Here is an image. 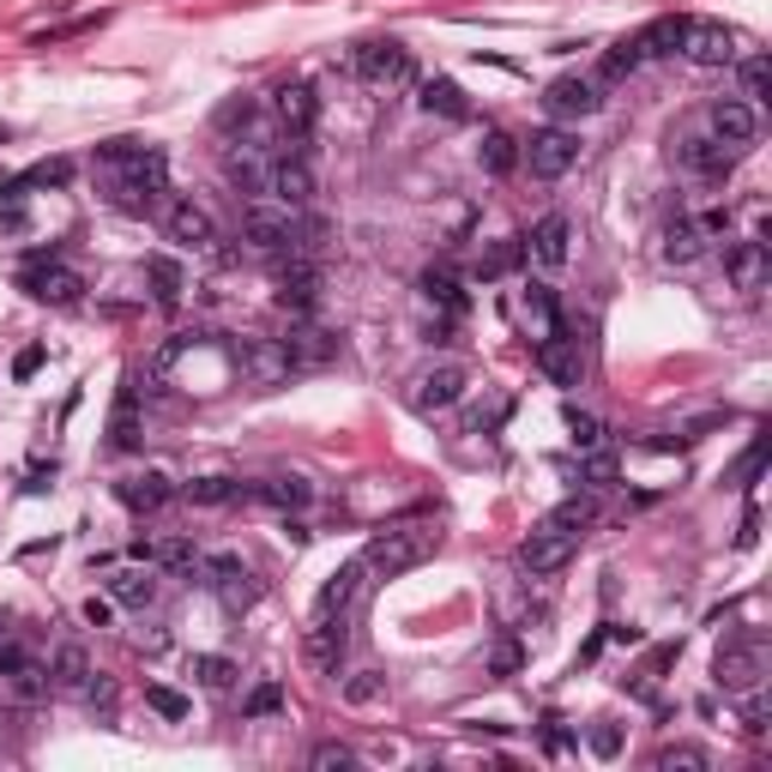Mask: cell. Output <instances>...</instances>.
I'll list each match as a JSON object with an SVG mask.
<instances>
[{"label": "cell", "instance_id": "obj_11", "mask_svg": "<svg viewBox=\"0 0 772 772\" xmlns=\"http://www.w3.org/2000/svg\"><path fill=\"white\" fill-rule=\"evenodd\" d=\"M682 55H688L694 67H730V61H742V49H737V31H730L725 19H688Z\"/></svg>", "mask_w": 772, "mask_h": 772}, {"label": "cell", "instance_id": "obj_36", "mask_svg": "<svg viewBox=\"0 0 772 772\" xmlns=\"http://www.w3.org/2000/svg\"><path fill=\"white\" fill-rule=\"evenodd\" d=\"M139 556L151 561V568H175V573H193L200 568V556H193L187 537H163V544H139Z\"/></svg>", "mask_w": 772, "mask_h": 772}, {"label": "cell", "instance_id": "obj_14", "mask_svg": "<svg viewBox=\"0 0 772 772\" xmlns=\"http://www.w3.org/2000/svg\"><path fill=\"white\" fill-rule=\"evenodd\" d=\"M272 290H278V302H285V308L308 314V308H314V290H320L314 260H308V254H278V266H272Z\"/></svg>", "mask_w": 772, "mask_h": 772}, {"label": "cell", "instance_id": "obj_6", "mask_svg": "<svg viewBox=\"0 0 772 772\" xmlns=\"http://www.w3.org/2000/svg\"><path fill=\"white\" fill-rule=\"evenodd\" d=\"M573 549H579V532L544 519V525H532V537L519 544V568L532 573V579H549V573H561L573 561Z\"/></svg>", "mask_w": 772, "mask_h": 772}, {"label": "cell", "instance_id": "obj_53", "mask_svg": "<svg viewBox=\"0 0 772 772\" xmlns=\"http://www.w3.org/2000/svg\"><path fill=\"white\" fill-rule=\"evenodd\" d=\"M146 706H151V712H163V718H187V700L175 688H146Z\"/></svg>", "mask_w": 772, "mask_h": 772}, {"label": "cell", "instance_id": "obj_7", "mask_svg": "<svg viewBox=\"0 0 772 772\" xmlns=\"http://www.w3.org/2000/svg\"><path fill=\"white\" fill-rule=\"evenodd\" d=\"M465 386H471V368L465 363H429L417 380H410V410L441 417V410H453L459 398H465Z\"/></svg>", "mask_w": 772, "mask_h": 772}, {"label": "cell", "instance_id": "obj_27", "mask_svg": "<svg viewBox=\"0 0 772 772\" xmlns=\"http://www.w3.org/2000/svg\"><path fill=\"white\" fill-rule=\"evenodd\" d=\"M115 495H121L133 513H158L163 501L175 495V489H170V478H163V471H133V478L115 483Z\"/></svg>", "mask_w": 772, "mask_h": 772}, {"label": "cell", "instance_id": "obj_42", "mask_svg": "<svg viewBox=\"0 0 772 772\" xmlns=\"http://www.w3.org/2000/svg\"><path fill=\"white\" fill-rule=\"evenodd\" d=\"M236 495H242L236 478H193V483H187V501H193V507H224V501H236Z\"/></svg>", "mask_w": 772, "mask_h": 772}, {"label": "cell", "instance_id": "obj_8", "mask_svg": "<svg viewBox=\"0 0 772 772\" xmlns=\"http://www.w3.org/2000/svg\"><path fill=\"white\" fill-rule=\"evenodd\" d=\"M544 109H549V121H556V127L586 121V115L603 109V85L586 79V73H561V79L544 85Z\"/></svg>", "mask_w": 772, "mask_h": 772}, {"label": "cell", "instance_id": "obj_16", "mask_svg": "<svg viewBox=\"0 0 772 772\" xmlns=\"http://www.w3.org/2000/svg\"><path fill=\"white\" fill-rule=\"evenodd\" d=\"M537 368H544L556 386H579L586 380V351H579V339H568V332H544V344H537Z\"/></svg>", "mask_w": 772, "mask_h": 772}, {"label": "cell", "instance_id": "obj_28", "mask_svg": "<svg viewBox=\"0 0 772 772\" xmlns=\"http://www.w3.org/2000/svg\"><path fill=\"white\" fill-rule=\"evenodd\" d=\"M682 163H688L694 175H700V182H725L730 170H737V158H730L725 146H718L712 133H700V139H688V146H682Z\"/></svg>", "mask_w": 772, "mask_h": 772}, {"label": "cell", "instance_id": "obj_58", "mask_svg": "<svg viewBox=\"0 0 772 772\" xmlns=\"http://www.w3.org/2000/svg\"><path fill=\"white\" fill-rule=\"evenodd\" d=\"M36 368H43V351H36V344H31V351H19V363H12V375H19V380H31Z\"/></svg>", "mask_w": 772, "mask_h": 772}, {"label": "cell", "instance_id": "obj_17", "mask_svg": "<svg viewBox=\"0 0 772 772\" xmlns=\"http://www.w3.org/2000/svg\"><path fill=\"white\" fill-rule=\"evenodd\" d=\"M163 236L175 242V248H212L217 242V224H212V212L205 205H193V200H175L170 212H163Z\"/></svg>", "mask_w": 772, "mask_h": 772}, {"label": "cell", "instance_id": "obj_54", "mask_svg": "<svg viewBox=\"0 0 772 772\" xmlns=\"http://www.w3.org/2000/svg\"><path fill=\"white\" fill-rule=\"evenodd\" d=\"M85 700H92V712H103V718H109V712H115V682L92 671V682H85Z\"/></svg>", "mask_w": 772, "mask_h": 772}, {"label": "cell", "instance_id": "obj_51", "mask_svg": "<svg viewBox=\"0 0 772 772\" xmlns=\"http://www.w3.org/2000/svg\"><path fill=\"white\" fill-rule=\"evenodd\" d=\"M308 766L314 772H344V766H356V754L344 749V742H320V749L308 754Z\"/></svg>", "mask_w": 772, "mask_h": 772}, {"label": "cell", "instance_id": "obj_59", "mask_svg": "<svg viewBox=\"0 0 772 772\" xmlns=\"http://www.w3.org/2000/svg\"><path fill=\"white\" fill-rule=\"evenodd\" d=\"M495 671H501V676H513V671H519V652L501 646V652H495Z\"/></svg>", "mask_w": 772, "mask_h": 772}, {"label": "cell", "instance_id": "obj_43", "mask_svg": "<svg viewBox=\"0 0 772 772\" xmlns=\"http://www.w3.org/2000/svg\"><path fill=\"white\" fill-rule=\"evenodd\" d=\"M766 97H772V61L766 55H749V61H742V103H754V109H761Z\"/></svg>", "mask_w": 772, "mask_h": 772}, {"label": "cell", "instance_id": "obj_12", "mask_svg": "<svg viewBox=\"0 0 772 772\" xmlns=\"http://www.w3.org/2000/svg\"><path fill=\"white\" fill-rule=\"evenodd\" d=\"M236 368H242V375H248L254 386H285V380L296 375L285 339H248V344L236 351Z\"/></svg>", "mask_w": 772, "mask_h": 772}, {"label": "cell", "instance_id": "obj_49", "mask_svg": "<svg viewBox=\"0 0 772 772\" xmlns=\"http://www.w3.org/2000/svg\"><path fill=\"white\" fill-rule=\"evenodd\" d=\"M525 314H532L544 332H556V296H549V285H532V290H525Z\"/></svg>", "mask_w": 772, "mask_h": 772}, {"label": "cell", "instance_id": "obj_29", "mask_svg": "<svg viewBox=\"0 0 772 772\" xmlns=\"http://www.w3.org/2000/svg\"><path fill=\"white\" fill-rule=\"evenodd\" d=\"M85 682H92V658H85L79 640L55 646V664H49V688H55V694H85Z\"/></svg>", "mask_w": 772, "mask_h": 772}, {"label": "cell", "instance_id": "obj_60", "mask_svg": "<svg viewBox=\"0 0 772 772\" xmlns=\"http://www.w3.org/2000/svg\"><path fill=\"white\" fill-rule=\"evenodd\" d=\"M19 664H24V652H19V646H0V676H12Z\"/></svg>", "mask_w": 772, "mask_h": 772}, {"label": "cell", "instance_id": "obj_30", "mask_svg": "<svg viewBox=\"0 0 772 772\" xmlns=\"http://www.w3.org/2000/svg\"><path fill=\"white\" fill-rule=\"evenodd\" d=\"M640 61H646L640 36H622V43H610V49H603V61H598V85H622V79H634Z\"/></svg>", "mask_w": 772, "mask_h": 772}, {"label": "cell", "instance_id": "obj_19", "mask_svg": "<svg viewBox=\"0 0 772 772\" xmlns=\"http://www.w3.org/2000/svg\"><path fill=\"white\" fill-rule=\"evenodd\" d=\"M24 290L36 296V302H49V308H67V302H79V272H67V266H55V260H36L31 272L19 278Z\"/></svg>", "mask_w": 772, "mask_h": 772}, {"label": "cell", "instance_id": "obj_31", "mask_svg": "<svg viewBox=\"0 0 772 772\" xmlns=\"http://www.w3.org/2000/svg\"><path fill=\"white\" fill-rule=\"evenodd\" d=\"M519 266H525V242H519V236H507V242H489V248L478 254V278H483V285H495V278L519 272Z\"/></svg>", "mask_w": 772, "mask_h": 772}, {"label": "cell", "instance_id": "obj_9", "mask_svg": "<svg viewBox=\"0 0 772 772\" xmlns=\"http://www.w3.org/2000/svg\"><path fill=\"white\" fill-rule=\"evenodd\" d=\"M706 127H712V139L730 151V158H742V151L761 139V109L742 97H718L712 109H706Z\"/></svg>", "mask_w": 772, "mask_h": 772}, {"label": "cell", "instance_id": "obj_20", "mask_svg": "<svg viewBox=\"0 0 772 772\" xmlns=\"http://www.w3.org/2000/svg\"><path fill=\"white\" fill-rule=\"evenodd\" d=\"M158 591H163V579H158V568H115L109 573V598L121 603V610H151L158 603Z\"/></svg>", "mask_w": 772, "mask_h": 772}, {"label": "cell", "instance_id": "obj_13", "mask_svg": "<svg viewBox=\"0 0 772 772\" xmlns=\"http://www.w3.org/2000/svg\"><path fill=\"white\" fill-rule=\"evenodd\" d=\"M568 254H573V224H568V217H561V212L537 217L532 236H525V260H537L544 272H561Z\"/></svg>", "mask_w": 772, "mask_h": 772}, {"label": "cell", "instance_id": "obj_56", "mask_svg": "<svg viewBox=\"0 0 772 772\" xmlns=\"http://www.w3.org/2000/svg\"><path fill=\"white\" fill-rule=\"evenodd\" d=\"M610 478H615V459H610V453H598V447H591V453H586V483L598 489V483H610Z\"/></svg>", "mask_w": 772, "mask_h": 772}, {"label": "cell", "instance_id": "obj_55", "mask_svg": "<svg viewBox=\"0 0 772 772\" xmlns=\"http://www.w3.org/2000/svg\"><path fill=\"white\" fill-rule=\"evenodd\" d=\"M591 754H598V761H615V754H622V730L598 725V730H591Z\"/></svg>", "mask_w": 772, "mask_h": 772}, {"label": "cell", "instance_id": "obj_1", "mask_svg": "<svg viewBox=\"0 0 772 772\" xmlns=\"http://www.w3.org/2000/svg\"><path fill=\"white\" fill-rule=\"evenodd\" d=\"M103 175H109V193L121 212H151V205L163 200V182H170V163H163V151L151 146H133V139H109V146L97 151Z\"/></svg>", "mask_w": 772, "mask_h": 772}, {"label": "cell", "instance_id": "obj_33", "mask_svg": "<svg viewBox=\"0 0 772 772\" xmlns=\"http://www.w3.org/2000/svg\"><path fill=\"white\" fill-rule=\"evenodd\" d=\"M260 501H272L278 513H302L308 501H314V483L296 478V471H290V478H266V483H260Z\"/></svg>", "mask_w": 772, "mask_h": 772}, {"label": "cell", "instance_id": "obj_24", "mask_svg": "<svg viewBox=\"0 0 772 772\" xmlns=\"http://www.w3.org/2000/svg\"><path fill=\"white\" fill-rule=\"evenodd\" d=\"M272 109H278V121H285V139H308L314 121H320V103H314L308 85H285V92L272 97Z\"/></svg>", "mask_w": 772, "mask_h": 772}, {"label": "cell", "instance_id": "obj_35", "mask_svg": "<svg viewBox=\"0 0 772 772\" xmlns=\"http://www.w3.org/2000/svg\"><path fill=\"white\" fill-rule=\"evenodd\" d=\"M422 109L441 115V121H465L471 103H465V92H459L453 79H429V85H422Z\"/></svg>", "mask_w": 772, "mask_h": 772}, {"label": "cell", "instance_id": "obj_52", "mask_svg": "<svg viewBox=\"0 0 772 772\" xmlns=\"http://www.w3.org/2000/svg\"><path fill=\"white\" fill-rule=\"evenodd\" d=\"M278 706H285V688H278V682H260V688L248 694V706H242V712H248V718H266V712H278Z\"/></svg>", "mask_w": 772, "mask_h": 772}, {"label": "cell", "instance_id": "obj_26", "mask_svg": "<svg viewBox=\"0 0 772 772\" xmlns=\"http://www.w3.org/2000/svg\"><path fill=\"white\" fill-rule=\"evenodd\" d=\"M706 254V229L694 217H671L664 224V266H700Z\"/></svg>", "mask_w": 772, "mask_h": 772}, {"label": "cell", "instance_id": "obj_57", "mask_svg": "<svg viewBox=\"0 0 772 772\" xmlns=\"http://www.w3.org/2000/svg\"><path fill=\"white\" fill-rule=\"evenodd\" d=\"M85 622H92V628H109V622H115V598H85Z\"/></svg>", "mask_w": 772, "mask_h": 772}, {"label": "cell", "instance_id": "obj_3", "mask_svg": "<svg viewBox=\"0 0 772 772\" xmlns=\"http://www.w3.org/2000/svg\"><path fill=\"white\" fill-rule=\"evenodd\" d=\"M435 525H422V519H405V525H386V532L368 544V556H363V568H375L386 579H398V573H410V568H422V561L435 556Z\"/></svg>", "mask_w": 772, "mask_h": 772}, {"label": "cell", "instance_id": "obj_15", "mask_svg": "<svg viewBox=\"0 0 772 772\" xmlns=\"http://www.w3.org/2000/svg\"><path fill=\"white\" fill-rule=\"evenodd\" d=\"M200 573H205V586H212L229 610H248V603H254V573H248V561H242V556H205Z\"/></svg>", "mask_w": 772, "mask_h": 772}, {"label": "cell", "instance_id": "obj_5", "mask_svg": "<svg viewBox=\"0 0 772 772\" xmlns=\"http://www.w3.org/2000/svg\"><path fill=\"white\" fill-rule=\"evenodd\" d=\"M519 163H532L537 182H561V175L579 163V133L573 127H537L519 146Z\"/></svg>", "mask_w": 772, "mask_h": 772}, {"label": "cell", "instance_id": "obj_41", "mask_svg": "<svg viewBox=\"0 0 772 772\" xmlns=\"http://www.w3.org/2000/svg\"><path fill=\"white\" fill-rule=\"evenodd\" d=\"M478 158H483V170H489V175H507L513 163H519V139H507V133H483Z\"/></svg>", "mask_w": 772, "mask_h": 772}, {"label": "cell", "instance_id": "obj_22", "mask_svg": "<svg viewBox=\"0 0 772 772\" xmlns=\"http://www.w3.org/2000/svg\"><path fill=\"white\" fill-rule=\"evenodd\" d=\"M725 272H730V285L737 290H761L766 285V272H772V260H766V242H730L725 248Z\"/></svg>", "mask_w": 772, "mask_h": 772}, {"label": "cell", "instance_id": "obj_2", "mask_svg": "<svg viewBox=\"0 0 772 772\" xmlns=\"http://www.w3.org/2000/svg\"><path fill=\"white\" fill-rule=\"evenodd\" d=\"M314 224H302V212H290V205H266V200H254L248 212H242V242L248 248H260V254H308L314 248Z\"/></svg>", "mask_w": 772, "mask_h": 772}, {"label": "cell", "instance_id": "obj_45", "mask_svg": "<svg viewBox=\"0 0 772 772\" xmlns=\"http://www.w3.org/2000/svg\"><path fill=\"white\" fill-rule=\"evenodd\" d=\"M7 688H12V700H43V694H49V671H36V664L24 658L19 671L7 676Z\"/></svg>", "mask_w": 772, "mask_h": 772}, {"label": "cell", "instance_id": "obj_10", "mask_svg": "<svg viewBox=\"0 0 772 772\" xmlns=\"http://www.w3.org/2000/svg\"><path fill=\"white\" fill-rule=\"evenodd\" d=\"M356 73H363L375 92H398V85L417 79V61H410L405 43L386 36V43H363V49H356Z\"/></svg>", "mask_w": 772, "mask_h": 772}, {"label": "cell", "instance_id": "obj_44", "mask_svg": "<svg viewBox=\"0 0 772 772\" xmlns=\"http://www.w3.org/2000/svg\"><path fill=\"white\" fill-rule=\"evenodd\" d=\"M549 519H556V525H568V532H586V525L598 519V495H591V489H586V495H568L556 513H549Z\"/></svg>", "mask_w": 772, "mask_h": 772}, {"label": "cell", "instance_id": "obj_23", "mask_svg": "<svg viewBox=\"0 0 772 772\" xmlns=\"http://www.w3.org/2000/svg\"><path fill=\"white\" fill-rule=\"evenodd\" d=\"M224 175H229V187H236V193L260 200L266 182H272V163H266L254 146H229V151H224Z\"/></svg>", "mask_w": 772, "mask_h": 772}, {"label": "cell", "instance_id": "obj_4", "mask_svg": "<svg viewBox=\"0 0 772 772\" xmlns=\"http://www.w3.org/2000/svg\"><path fill=\"white\" fill-rule=\"evenodd\" d=\"M766 671H772V652H766V640H761V634L730 640V646H718V658H712V676H718V688H725V694H749V688H761Z\"/></svg>", "mask_w": 772, "mask_h": 772}, {"label": "cell", "instance_id": "obj_18", "mask_svg": "<svg viewBox=\"0 0 772 772\" xmlns=\"http://www.w3.org/2000/svg\"><path fill=\"white\" fill-rule=\"evenodd\" d=\"M266 193H272L278 205H290V212H302V205L314 200V170H308L302 151H285V158L272 163V182H266Z\"/></svg>", "mask_w": 772, "mask_h": 772}, {"label": "cell", "instance_id": "obj_48", "mask_svg": "<svg viewBox=\"0 0 772 772\" xmlns=\"http://www.w3.org/2000/svg\"><path fill=\"white\" fill-rule=\"evenodd\" d=\"M658 766H664V772H676V766L700 772V766H712V754H706V749H694V742H676V749H658Z\"/></svg>", "mask_w": 772, "mask_h": 772}, {"label": "cell", "instance_id": "obj_38", "mask_svg": "<svg viewBox=\"0 0 772 772\" xmlns=\"http://www.w3.org/2000/svg\"><path fill=\"white\" fill-rule=\"evenodd\" d=\"M285 351H290V363L302 368V363H326L332 356V339L320 326H290L285 332Z\"/></svg>", "mask_w": 772, "mask_h": 772}, {"label": "cell", "instance_id": "obj_25", "mask_svg": "<svg viewBox=\"0 0 772 772\" xmlns=\"http://www.w3.org/2000/svg\"><path fill=\"white\" fill-rule=\"evenodd\" d=\"M363 561H344L339 573L326 579V586H320V598H314V622H326V615H344L351 610V598H356V586H363Z\"/></svg>", "mask_w": 772, "mask_h": 772}, {"label": "cell", "instance_id": "obj_47", "mask_svg": "<svg viewBox=\"0 0 772 772\" xmlns=\"http://www.w3.org/2000/svg\"><path fill=\"white\" fill-rule=\"evenodd\" d=\"M737 700H742V730H749V737H766V682L749 688V694H737Z\"/></svg>", "mask_w": 772, "mask_h": 772}, {"label": "cell", "instance_id": "obj_46", "mask_svg": "<svg viewBox=\"0 0 772 772\" xmlns=\"http://www.w3.org/2000/svg\"><path fill=\"white\" fill-rule=\"evenodd\" d=\"M380 694H386V676L380 671H356L351 682H344V700H351V706H375Z\"/></svg>", "mask_w": 772, "mask_h": 772}, {"label": "cell", "instance_id": "obj_50", "mask_svg": "<svg viewBox=\"0 0 772 772\" xmlns=\"http://www.w3.org/2000/svg\"><path fill=\"white\" fill-rule=\"evenodd\" d=\"M568 429H573V447H579V453L603 447V422H598V417H586V410H568Z\"/></svg>", "mask_w": 772, "mask_h": 772}, {"label": "cell", "instance_id": "obj_37", "mask_svg": "<svg viewBox=\"0 0 772 772\" xmlns=\"http://www.w3.org/2000/svg\"><path fill=\"white\" fill-rule=\"evenodd\" d=\"M682 31H688V19L664 12V19H652L646 31H640V49H646V55H682Z\"/></svg>", "mask_w": 772, "mask_h": 772}, {"label": "cell", "instance_id": "obj_40", "mask_svg": "<svg viewBox=\"0 0 772 772\" xmlns=\"http://www.w3.org/2000/svg\"><path fill=\"white\" fill-rule=\"evenodd\" d=\"M193 682H200L205 694H229L236 688V664L217 658V652H200V658H193Z\"/></svg>", "mask_w": 772, "mask_h": 772}, {"label": "cell", "instance_id": "obj_21", "mask_svg": "<svg viewBox=\"0 0 772 772\" xmlns=\"http://www.w3.org/2000/svg\"><path fill=\"white\" fill-rule=\"evenodd\" d=\"M344 646H351V628H344V615H326V622H314V634H308V664H314L320 676H339Z\"/></svg>", "mask_w": 772, "mask_h": 772}, {"label": "cell", "instance_id": "obj_34", "mask_svg": "<svg viewBox=\"0 0 772 772\" xmlns=\"http://www.w3.org/2000/svg\"><path fill=\"white\" fill-rule=\"evenodd\" d=\"M109 441H115V447H133V441H139V386H133V375H127L121 398H115V417H109Z\"/></svg>", "mask_w": 772, "mask_h": 772}, {"label": "cell", "instance_id": "obj_32", "mask_svg": "<svg viewBox=\"0 0 772 772\" xmlns=\"http://www.w3.org/2000/svg\"><path fill=\"white\" fill-rule=\"evenodd\" d=\"M146 278H151V296H158V308H175V302H182L187 278H182V266H175L170 254H151V260H146Z\"/></svg>", "mask_w": 772, "mask_h": 772}, {"label": "cell", "instance_id": "obj_39", "mask_svg": "<svg viewBox=\"0 0 772 772\" xmlns=\"http://www.w3.org/2000/svg\"><path fill=\"white\" fill-rule=\"evenodd\" d=\"M422 296H429V302H441V308H465V290H459V272L453 266H429V272H422Z\"/></svg>", "mask_w": 772, "mask_h": 772}]
</instances>
